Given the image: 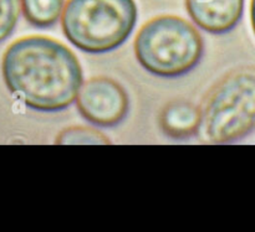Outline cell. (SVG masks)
<instances>
[{
    "instance_id": "6da1fadb",
    "label": "cell",
    "mask_w": 255,
    "mask_h": 232,
    "mask_svg": "<svg viewBox=\"0 0 255 232\" xmlns=\"http://www.w3.org/2000/svg\"><path fill=\"white\" fill-rule=\"evenodd\" d=\"M1 72L10 93L40 112L69 108L84 82L81 65L69 47L35 35L9 45L2 56Z\"/></svg>"
},
{
    "instance_id": "7a4b0ae2",
    "label": "cell",
    "mask_w": 255,
    "mask_h": 232,
    "mask_svg": "<svg viewBox=\"0 0 255 232\" xmlns=\"http://www.w3.org/2000/svg\"><path fill=\"white\" fill-rule=\"evenodd\" d=\"M197 136L207 143H233L255 131V65L227 72L204 96Z\"/></svg>"
},
{
    "instance_id": "3957f363",
    "label": "cell",
    "mask_w": 255,
    "mask_h": 232,
    "mask_svg": "<svg viewBox=\"0 0 255 232\" xmlns=\"http://www.w3.org/2000/svg\"><path fill=\"white\" fill-rule=\"evenodd\" d=\"M134 0H67L61 14L66 39L87 54H106L126 42L134 30Z\"/></svg>"
},
{
    "instance_id": "277c9868",
    "label": "cell",
    "mask_w": 255,
    "mask_h": 232,
    "mask_svg": "<svg viewBox=\"0 0 255 232\" xmlns=\"http://www.w3.org/2000/svg\"><path fill=\"white\" fill-rule=\"evenodd\" d=\"M204 44L198 30L174 15H159L147 21L134 39L137 61L158 77H181L201 61Z\"/></svg>"
},
{
    "instance_id": "5b68a950",
    "label": "cell",
    "mask_w": 255,
    "mask_h": 232,
    "mask_svg": "<svg viewBox=\"0 0 255 232\" xmlns=\"http://www.w3.org/2000/svg\"><path fill=\"white\" fill-rule=\"evenodd\" d=\"M75 101L85 121L105 128L121 123L129 108L126 89L106 76H96L82 82Z\"/></svg>"
},
{
    "instance_id": "8992f818",
    "label": "cell",
    "mask_w": 255,
    "mask_h": 232,
    "mask_svg": "<svg viewBox=\"0 0 255 232\" xmlns=\"http://www.w3.org/2000/svg\"><path fill=\"white\" fill-rule=\"evenodd\" d=\"M186 9L194 24L214 35L227 34L238 25L244 0H186Z\"/></svg>"
},
{
    "instance_id": "52a82bcc",
    "label": "cell",
    "mask_w": 255,
    "mask_h": 232,
    "mask_svg": "<svg viewBox=\"0 0 255 232\" xmlns=\"http://www.w3.org/2000/svg\"><path fill=\"white\" fill-rule=\"evenodd\" d=\"M158 122L162 132L169 138H192L198 134L201 108L186 99H174L162 108Z\"/></svg>"
},
{
    "instance_id": "ba28073f",
    "label": "cell",
    "mask_w": 255,
    "mask_h": 232,
    "mask_svg": "<svg viewBox=\"0 0 255 232\" xmlns=\"http://www.w3.org/2000/svg\"><path fill=\"white\" fill-rule=\"evenodd\" d=\"M65 0H20L25 20L37 29L52 27L61 17Z\"/></svg>"
},
{
    "instance_id": "9c48e42d",
    "label": "cell",
    "mask_w": 255,
    "mask_h": 232,
    "mask_svg": "<svg viewBox=\"0 0 255 232\" xmlns=\"http://www.w3.org/2000/svg\"><path fill=\"white\" fill-rule=\"evenodd\" d=\"M57 144H110V139L101 132L90 127H70L60 132Z\"/></svg>"
},
{
    "instance_id": "30bf717a",
    "label": "cell",
    "mask_w": 255,
    "mask_h": 232,
    "mask_svg": "<svg viewBox=\"0 0 255 232\" xmlns=\"http://www.w3.org/2000/svg\"><path fill=\"white\" fill-rule=\"evenodd\" d=\"M20 16V0H0V42L14 32Z\"/></svg>"
},
{
    "instance_id": "8fae6325",
    "label": "cell",
    "mask_w": 255,
    "mask_h": 232,
    "mask_svg": "<svg viewBox=\"0 0 255 232\" xmlns=\"http://www.w3.org/2000/svg\"><path fill=\"white\" fill-rule=\"evenodd\" d=\"M251 22H252V29L255 35V0H252L251 2Z\"/></svg>"
}]
</instances>
